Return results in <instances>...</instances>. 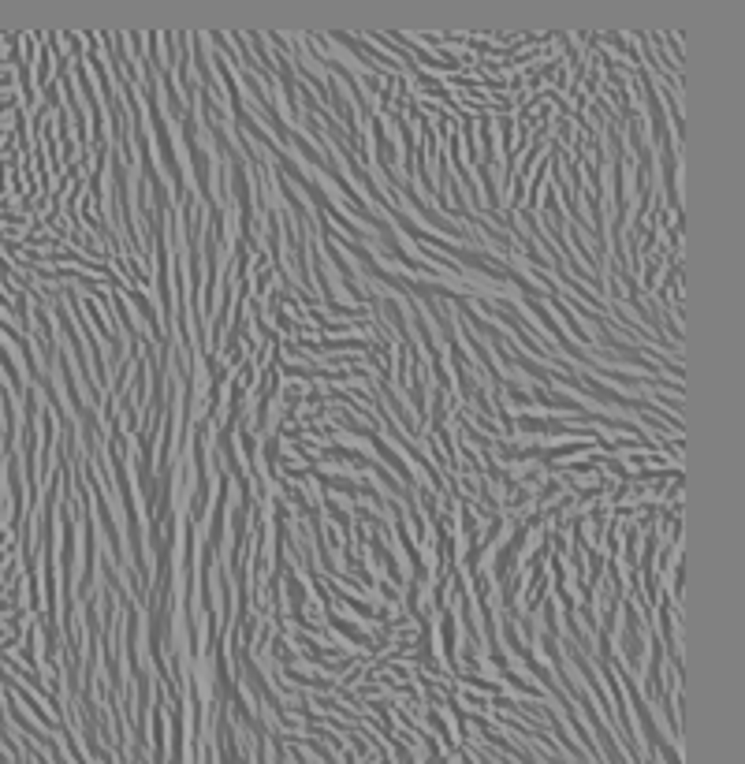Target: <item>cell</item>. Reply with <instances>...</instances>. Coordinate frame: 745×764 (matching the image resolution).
<instances>
[{
  "mask_svg": "<svg viewBox=\"0 0 745 764\" xmlns=\"http://www.w3.org/2000/svg\"><path fill=\"white\" fill-rule=\"evenodd\" d=\"M392 191H403L399 198H407V202L414 206V213L422 216V221L432 228V235H440V239H444V235H451V239H474V231H470V228L455 224V221H451V216H444L440 209H432V202H425V198L417 194V187L410 183V179H399V183H395Z\"/></svg>",
  "mask_w": 745,
  "mask_h": 764,
  "instance_id": "1",
  "label": "cell"
},
{
  "mask_svg": "<svg viewBox=\"0 0 745 764\" xmlns=\"http://www.w3.org/2000/svg\"><path fill=\"white\" fill-rule=\"evenodd\" d=\"M589 370L596 380H604V385H626V388H671L675 395H682V385L671 377H641L633 370H619V366H596V362H589Z\"/></svg>",
  "mask_w": 745,
  "mask_h": 764,
  "instance_id": "2",
  "label": "cell"
},
{
  "mask_svg": "<svg viewBox=\"0 0 745 764\" xmlns=\"http://www.w3.org/2000/svg\"><path fill=\"white\" fill-rule=\"evenodd\" d=\"M660 179H664V206H667V213H682V194H679V142L675 138L660 142Z\"/></svg>",
  "mask_w": 745,
  "mask_h": 764,
  "instance_id": "3",
  "label": "cell"
},
{
  "mask_svg": "<svg viewBox=\"0 0 745 764\" xmlns=\"http://www.w3.org/2000/svg\"><path fill=\"white\" fill-rule=\"evenodd\" d=\"M369 131H373L376 165H380V172H384L388 187H395V183H399V172H395V153H399V145H395V138H392L388 123H384V116H380V113H373V116H369Z\"/></svg>",
  "mask_w": 745,
  "mask_h": 764,
  "instance_id": "4",
  "label": "cell"
},
{
  "mask_svg": "<svg viewBox=\"0 0 745 764\" xmlns=\"http://www.w3.org/2000/svg\"><path fill=\"white\" fill-rule=\"evenodd\" d=\"M324 623H329V627L339 634V638H347V642H354L358 649H366L369 664H373V657H380V652H384V649L376 645V638H373V634H366V630H361V623H354L351 615H339L336 608H324Z\"/></svg>",
  "mask_w": 745,
  "mask_h": 764,
  "instance_id": "5",
  "label": "cell"
},
{
  "mask_svg": "<svg viewBox=\"0 0 745 764\" xmlns=\"http://www.w3.org/2000/svg\"><path fill=\"white\" fill-rule=\"evenodd\" d=\"M530 388V399L533 403H540L544 410H559V414H586L589 407L581 403V399H574L570 392H559V388H548V385H525Z\"/></svg>",
  "mask_w": 745,
  "mask_h": 764,
  "instance_id": "6",
  "label": "cell"
},
{
  "mask_svg": "<svg viewBox=\"0 0 745 764\" xmlns=\"http://www.w3.org/2000/svg\"><path fill=\"white\" fill-rule=\"evenodd\" d=\"M369 444L376 448V455H380V463H388L384 470H392V474H395V478H403V485H407V488H410V493H414V485H417V478H414V466H410V463L403 459V455H399V451L392 448V440H388V436H384V433H380V429H376V433H369Z\"/></svg>",
  "mask_w": 745,
  "mask_h": 764,
  "instance_id": "7",
  "label": "cell"
},
{
  "mask_svg": "<svg viewBox=\"0 0 745 764\" xmlns=\"http://www.w3.org/2000/svg\"><path fill=\"white\" fill-rule=\"evenodd\" d=\"M317 459H329V463H347V466H354V470H369V466H373V459H369L366 451L347 448V444H339V440L321 444V448H317Z\"/></svg>",
  "mask_w": 745,
  "mask_h": 764,
  "instance_id": "8",
  "label": "cell"
},
{
  "mask_svg": "<svg viewBox=\"0 0 745 764\" xmlns=\"http://www.w3.org/2000/svg\"><path fill=\"white\" fill-rule=\"evenodd\" d=\"M268 652H272V660H276V667H299V660H302L299 649L291 645L287 634H280V630L268 638Z\"/></svg>",
  "mask_w": 745,
  "mask_h": 764,
  "instance_id": "9",
  "label": "cell"
},
{
  "mask_svg": "<svg viewBox=\"0 0 745 764\" xmlns=\"http://www.w3.org/2000/svg\"><path fill=\"white\" fill-rule=\"evenodd\" d=\"M321 507H324V515L343 530V544H347L351 541V507H343V500H336V496H324Z\"/></svg>",
  "mask_w": 745,
  "mask_h": 764,
  "instance_id": "10",
  "label": "cell"
},
{
  "mask_svg": "<svg viewBox=\"0 0 745 764\" xmlns=\"http://www.w3.org/2000/svg\"><path fill=\"white\" fill-rule=\"evenodd\" d=\"M0 370H4V377H8V385H12V392L19 395V392H27V385H23V373L15 370V362H12V355H8V347L0 343Z\"/></svg>",
  "mask_w": 745,
  "mask_h": 764,
  "instance_id": "11",
  "label": "cell"
},
{
  "mask_svg": "<svg viewBox=\"0 0 745 764\" xmlns=\"http://www.w3.org/2000/svg\"><path fill=\"white\" fill-rule=\"evenodd\" d=\"M425 720H429V727H432V731L440 735V742H444V745H451V750H459V745H455V738H451V731H447L444 716H440V708H429V705H425Z\"/></svg>",
  "mask_w": 745,
  "mask_h": 764,
  "instance_id": "12",
  "label": "cell"
},
{
  "mask_svg": "<svg viewBox=\"0 0 745 764\" xmlns=\"http://www.w3.org/2000/svg\"><path fill=\"white\" fill-rule=\"evenodd\" d=\"M34 60H38V86L45 90V86H49V75H52V49L42 42V52H38Z\"/></svg>",
  "mask_w": 745,
  "mask_h": 764,
  "instance_id": "13",
  "label": "cell"
}]
</instances>
